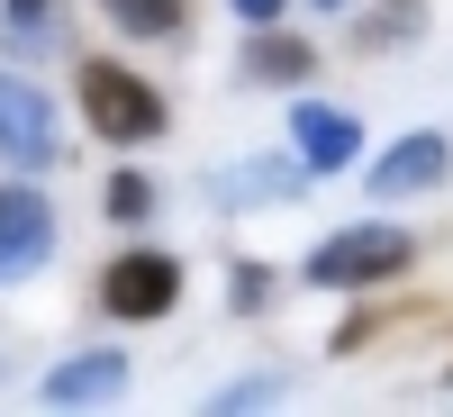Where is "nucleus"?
Instances as JSON below:
<instances>
[{"label": "nucleus", "instance_id": "f257e3e1", "mask_svg": "<svg viewBox=\"0 0 453 417\" xmlns=\"http://www.w3.org/2000/svg\"><path fill=\"white\" fill-rule=\"evenodd\" d=\"M408 263H418V236H408L399 218H354V227H335V236H318L299 273L318 290H390Z\"/></svg>", "mask_w": 453, "mask_h": 417}, {"label": "nucleus", "instance_id": "f03ea898", "mask_svg": "<svg viewBox=\"0 0 453 417\" xmlns=\"http://www.w3.org/2000/svg\"><path fill=\"white\" fill-rule=\"evenodd\" d=\"M73 100H82V119H91L109 145H155V136H164V91L145 82V73L109 64V55H82V64H73Z\"/></svg>", "mask_w": 453, "mask_h": 417}, {"label": "nucleus", "instance_id": "7ed1b4c3", "mask_svg": "<svg viewBox=\"0 0 453 417\" xmlns=\"http://www.w3.org/2000/svg\"><path fill=\"white\" fill-rule=\"evenodd\" d=\"M181 309V254L164 245H127L119 263H100V318L119 327H155Z\"/></svg>", "mask_w": 453, "mask_h": 417}, {"label": "nucleus", "instance_id": "20e7f679", "mask_svg": "<svg viewBox=\"0 0 453 417\" xmlns=\"http://www.w3.org/2000/svg\"><path fill=\"white\" fill-rule=\"evenodd\" d=\"M0 164H10V173H55V164H64L55 100L36 91L19 64H0Z\"/></svg>", "mask_w": 453, "mask_h": 417}, {"label": "nucleus", "instance_id": "39448f33", "mask_svg": "<svg viewBox=\"0 0 453 417\" xmlns=\"http://www.w3.org/2000/svg\"><path fill=\"white\" fill-rule=\"evenodd\" d=\"M55 200L36 191V173H10L0 181V282H27L55 263Z\"/></svg>", "mask_w": 453, "mask_h": 417}, {"label": "nucleus", "instance_id": "423d86ee", "mask_svg": "<svg viewBox=\"0 0 453 417\" xmlns=\"http://www.w3.org/2000/svg\"><path fill=\"white\" fill-rule=\"evenodd\" d=\"M444 173H453V136L444 127H408V136H390V155H372V200H426V191H444Z\"/></svg>", "mask_w": 453, "mask_h": 417}, {"label": "nucleus", "instance_id": "0eeeda50", "mask_svg": "<svg viewBox=\"0 0 453 417\" xmlns=\"http://www.w3.org/2000/svg\"><path fill=\"white\" fill-rule=\"evenodd\" d=\"M290 155L309 164L318 181L345 173V164H363V119L335 109V100H290Z\"/></svg>", "mask_w": 453, "mask_h": 417}, {"label": "nucleus", "instance_id": "6e6552de", "mask_svg": "<svg viewBox=\"0 0 453 417\" xmlns=\"http://www.w3.org/2000/svg\"><path fill=\"white\" fill-rule=\"evenodd\" d=\"M309 181L318 173L299 164V155H245V164H218L209 191H218V209H290Z\"/></svg>", "mask_w": 453, "mask_h": 417}, {"label": "nucleus", "instance_id": "1a4fd4ad", "mask_svg": "<svg viewBox=\"0 0 453 417\" xmlns=\"http://www.w3.org/2000/svg\"><path fill=\"white\" fill-rule=\"evenodd\" d=\"M119 390H127V354L119 345H91V354L46 372V408H91V399H119Z\"/></svg>", "mask_w": 453, "mask_h": 417}, {"label": "nucleus", "instance_id": "9d476101", "mask_svg": "<svg viewBox=\"0 0 453 417\" xmlns=\"http://www.w3.org/2000/svg\"><path fill=\"white\" fill-rule=\"evenodd\" d=\"M0 55L19 64L64 55V0H0Z\"/></svg>", "mask_w": 453, "mask_h": 417}, {"label": "nucleus", "instance_id": "9b49d317", "mask_svg": "<svg viewBox=\"0 0 453 417\" xmlns=\"http://www.w3.org/2000/svg\"><path fill=\"white\" fill-rule=\"evenodd\" d=\"M245 82H273V91L318 82V46L281 36V19H273V27H254V36H245Z\"/></svg>", "mask_w": 453, "mask_h": 417}, {"label": "nucleus", "instance_id": "f8f14e48", "mask_svg": "<svg viewBox=\"0 0 453 417\" xmlns=\"http://www.w3.org/2000/svg\"><path fill=\"white\" fill-rule=\"evenodd\" d=\"M354 36H363V55L372 46H418L426 36V0H372V10L354 19Z\"/></svg>", "mask_w": 453, "mask_h": 417}, {"label": "nucleus", "instance_id": "ddd939ff", "mask_svg": "<svg viewBox=\"0 0 453 417\" xmlns=\"http://www.w3.org/2000/svg\"><path fill=\"white\" fill-rule=\"evenodd\" d=\"M100 10L127 36H181V0H100Z\"/></svg>", "mask_w": 453, "mask_h": 417}, {"label": "nucleus", "instance_id": "4468645a", "mask_svg": "<svg viewBox=\"0 0 453 417\" xmlns=\"http://www.w3.org/2000/svg\"><path fill=\"white\" fill-rule=\"evenodd\" d=\"M100 209L119 218V227H145V218H155L164 200H155V181H145V173H109V191H100Z\"/></svg>", "mask_w": 453, "mask_h": 417}, {"label": "nucleus", "instance_id": "2eb2a0df", "mask_svg": "<svg viewBox=\"0 0 453 417\" xmlns=\"http://www.w3.org/2000/svg\"><path fill=\"white\" fill-rule=\"evenodd\" d=\"M226 309H236V318L273 309V263H236V273H226Z\"/></svg>", "mask_w": 453, "mask_h": 417}, {"label": "nucleus", "instance_id": "dca6fc26", "mask_svg": "<svg viewBox=\"0 0 453 417\" xmlns=\"http://www.w3.org/2000/svg\"><path fill=\"white\" fill-rule=\"evenodd\" d=\"M263 399H281V372H254V382H226V390H218L209 408H218V417H245V408H263Z\"/></svg>", "mask_w": 453, "mask_h": 417}, {"label": "nucleus", "instance_id": "f3484780", "mask_svg": "<svg viewBox=\"0 0 453 417\" xmlns=\"http://www.w3.org/2000/svg\"><path fill=\"white\" fill-rule=\"evenodd\" d=\"M226 10H236V27H273V19L290 10V0H226Z\"/></svg>", "mask_w": 453, "mask_h": 417}, {"label": "nucleus", "instance_id": "a211bd4d", "mask_svg": "<svg viewBox=\"0 0 453 417\" xmlns=\"http://www.w3.org/2000/svg\"><path fill=\"white\" fill-rule=\"evenodd\" d=\"M318 10H354V0H318Z\"/></svg>", "mask_w": 453, "mask_h": 417}]
</instances>
